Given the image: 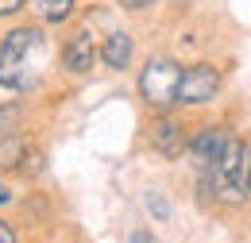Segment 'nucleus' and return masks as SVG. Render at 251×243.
I'll list each match as a JSON object with an SVG mask.
<instances>
[{
  "instance_id": "1",
  "label": "nucleus",
  "mask_w": 251,
  "mask_h": 243,
  "mask_svg": "<svg viewBox=\"0 0 251 243\" xmlns=\"http://www.w3.org/2000/svg\"><path fill=\"white\" fill-rule=\"evenodd\" d=\"M58 66V43L54 31L35 20H16L0 35V89L16 97H35L50 81Z\"/></svg>"
},
{
  "instance_id": "2",
  "label": "nucleus",
  "mask_w": 251,
  "mask_h": 243,
  "mask_svg": "<svg viewBox=\"0 0 251 243\" xmlns=\"http://www.w3.org/2000/svg\"><path fill=\"white\" fill-rule=\"evenodd\" d=\"M248 158H251V147L240 139V135H228L224 151H220L209 166L197 170V189H201V197H205V201L213 197V205H224V209H240V205L251 197V189H248Z\"/></svg>"
},
{
  "instance_id": "3",
  "label": "nucleus",
  "mask_w": 251,
  "mask_h": 243,
  "mask_svg": "<svg viewBox=\"0 0 251 243\" xmlns=\"http://www.w3.org/2000/svg\"><path fill=\"white\" fill-rule=\"evenodd\" d=\"M178 81H182V62L170 54H151L135 77V93L151 112H170L178 100Z\"/></svg>"
},
{
  "instance_id": "4",
  "label": "nucleus",
  "mask_w": 251,
  "mask_h": 243,
  "mask_svg": "<svg viewBox=\"0 0 251 243\" xmlns=\"http://www.w3.org/2000/svg\"><path fill=\"white\" fill-rule=\"evenodd\" d=\"M97 35L93 24H70L62 35V43H58V70H62L66 77H89L97 66Z\"/></svg>"
},
{
  "instance_id": "5",
  "label": "nucleus",
  "mask_w": 251,
  "mask_h": 243,
  "mask_svg": "<svg viewBox=\"0 0 251 243\" xmlns=\"http://www.w3.org/2000/svg\"><path fill=\"white\" fill-rule=\"evenodd\" d=\"M220 85H224V70L217 62H189V66H182L174 108H205L220 97Z\"/></svg>"
},
{
  "instance_id": "6",
  "label": "nucleus",
  "mask_w": 251,
  "mask_h": 243,
  "mask_svg": "<svg viewBox=\"0 0 251 243\" xmlns=\"http://www.w3.org/2000/svg\"><path fill=\"white\" fill-rule=\"evenodd\" d=\"M147 139H151V151L162 154V158H182L189 143V123L178 116V108L170 112H155L151 116V127H147Z\"/></svg>"
},
{
  "instance_id": "7",
  "label": "nucleus",
  "mask_w": 251,
  "mask_h": 243,
  "mask_svg": "<svg viewBox=\"0 0 251 243\" xmlns=\"http://www.w3.org/2000/svg\"><path fill=\"white\" fill-rule=\"evenodd\" d=\"M228 135H232V127H228V123H201L197 131H189V143H186L189 166H193V170L209 166V162H213V158L224 151Z\"/></svg>"
},
{
  "instance_id": "8",
  "label": "nucleus",
  "mask_w": 251,
  "mask_h": 243,
  "mask_svg": "<svg viewBox=\"0 0 251 243\" xmlns=\"http://www.w3.org/2000/svg\"><path fill=\"white\" fill-rule=\"evenodd\" d=\"M97 62L104 70H131L135 62V35L127 27H108L100 39H97Z\"/></svg>"
},
{
  "instance_id": "9",
  "label": "nucleus",
  "mask_w": 251,
  "mask_h": 243,
  "mask_svg": "<svg viewBox=\"0 0 251 243\" xmlns=\"http://www.w3.org/2000/svg\"><path fill=\"white\" fill-rule=\"evenodd\" d=\"M81 16V0H27V20L43 24L47 31H66Z\"/></svg>"
},
{
  "instance_id": "10",
  "label": "nucleus",
  "mask_w": 251,
  "mask_h": 243,
  "mask_svg": "<svg viewBox=\"0 0 251 243\" xmlns=\"http://www.w3.org/2000/svg\"><path fill=\"white\" fill-rule=\"evenodd\" d=\"M43 162H47V154H43V147L39 143H27V151L20 154V178H39L43 174Z\"/></svg>"
},
{
  "instance_id": "11",
  "label": "nucleus",
  "mask_w": 251,
  "mask_h": 243,
  "mask_svg": "<svg viewBox=\"0 0 251 243\" xmlns=\"http://www.w3.org/2000/svg\"><path fill=\"white\" fill-rule=\"evenodd\" d=\"M27 16V0H0V24H16Z\"/></svg>"
},
{
  "instance_id": "12",
  "label": "nucleus",
  "mask_w": 251,
  "mask_h": 243,
  "mask_svg": "<svg viewBox=\"0 0 251 243\" xmlns=\"http://www.w3.org/2000/svg\"><path fill=\"white\" fill-rule=\"evenodd\" d=\"M162 0H116V8L127 12V16H147V12H155Z\"/></svg>"
},
{
  "instance_id": "13",
  "label": "nucleus",
  "mask_w": 251,
  "mask_h": 243,
  "mask_svg": "<svg viewBox=\"0 0 251 243\" xmlns=\"http://www.w3.org/2000/svg\"><path fill=\"white\" fill-rule=\"evenodd\" d=\"M147 209H151L158 220H166V216H170V205H166V197H162V193H151V197H147Z\"/></svg>"
},
{
  "instance_id": "14",
  "label": "nucleus",
  "mask_w": 251,
  "mask_h": 243,
  "mask_svg": "<svg viewBox=\"0 0 251 243\" xmlns=\"http://www.w3.org/2000/svg\"><path fill=\"white\" fill-rule=\"evenodd\" d=\"M0 243H20V232L12 228V220L0 216Z\"/></svg>"
},
{
  "instance_id": "15",
  "label": "nucleus",
  "mask_w": 251,
  "mask_h": 243,
  "mask_svg": "<svg viewBox=\"0 0 251 243\" xmlns=\"http://www.w3.org/2000/svg\"><path fill=\"white\" fill-rule=\"evenodd\" d=\"M131 243H155V236H151V232H135V236H131Z\"/></svg>"
},
{
  "instance_id": "16",
  "label": "nucleus",
  "mask_w": 251,
  "mask_h": 243,
  "mask_svg": "<svg viewBox=\"0 0 251 243\" xmlns=\"http://www.w3.org/2000/svg\"><path fill=\"white\" fill-rule=\"evenodd\" d=\"M8 201H12V189H8V185L0 182V205H8Z\"/></svg>"
},
{
  "instance_id": "17",
  "label": "nucleus",
  "mask_w": 251,
  "mask_h": 243,
  "mask_svg": "<svg viewBox=\"0 0 251 243\" xmlns=\"http://www.w3.org/2000/svg\"><path fill=\"white\" fill-rule=\"evenodd\" d=\"M248 189H251V158H248Z\"/></svg>"
}]
</instances>
